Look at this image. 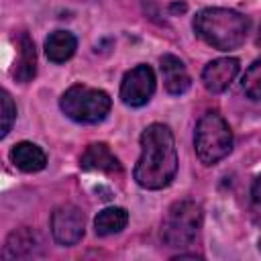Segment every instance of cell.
Wrapping results in <instances>:
<instances>
[{"mask_svg":"<svg viewBox=\"0 0 261 261\" xmlns=\"http://www.w3.org/2000/svg\"><path fill=\"white\" fill-rule=\"evenodd\" d=\"M77 49V39L69 31H53L45 39V55L53 63H65L67 59L73 57Z\"/></svg>","mask_w":261,"mask_h":261,"instance_id":"cell-12","label":"cell"},{"mask_svg":"<svg viewBox=\"0 0 261 261\" xmlns=\"http://www.w3.org/2000/svg\"><path fill=\"white\" fill-rule=\"evenodd\" d=\"M59 108L73 122L98 124L108 116L112 108V100L104 90L84 84H73L61 94Z\"/></svg>","mask_w":261,"mask_h":261,"instance_id":"cell-4","label":"cell"},{"mask_svg":"<svg viewBox=\"0 0 261 261\" xmlns=\"http://www.w3.org/2000/svg\"><path fill=\"white\" fill-rule=\"evenodd\" d=\"M10 161L14 163L16 169H20L24 173H37V171L45 169L47 153L31 141H20L10 149Z\"/></svg>","mask_w":261,"mask_h":261,"instance_id":"cell-11","label":"cell"},{"mask_svg":"<svg viewBox=\"0 0 261 261\" xmlns=\"http://www.w3.org/2000/svg\"><path fill=\"white\" fill-rule=\"evenodd\" d=\"M159 69H161V75H163V86L167 90V94L171 96H181L190 90L192 86V80H190V73L186 69V63L177 57V55H171V53H165L161 55L159 59Z\"/></svg>","mask_w":261,"mask_h":261,"instance_id":"cell-9","label":"cell"},{"mask_svg":"<svg viewBox=\"0 0 261 261\" xmlns=\"http://www.w3.org/2000/svg\"><path fill=\"white\" fill-rule=\"evenodd\" d=\"M194 33L218 51H230L245 43L249 18L232 8H202L194 16Z\"/></svg>","mask_w":261,"mask_h":261,"instance_id":"cell-2","label":"cell"},{"mask_svg":"<svg viewBox=\"0 0 261 261\" xmlns=\"http://www.w3.org/2000/svg\"><path fill=\"white\" fill-rule=\"evenodd\" d=\"M259 251H261V241H259Z\"/></svg>","mask_w":261,"mask_h":261,"instance_id":"cell-20","label":"cell"},{"mask_svg":"<svg viewBox=\"0 0 261 261\" xmlns=\"http://www.w3.org/2000/svg\"><path fill=\"white\" fill-rule=\"evenodd\" d=\"M241 88H243V92H245L247 98L261 100V57L255 59L247 67V71H245V75L241 80Z\"/></svg>","mask_w":261,"mask_h":261,"instance_id":"cell-16","label":"cell"},{"mask_svg":"<svg viewBox=\"0 0 261 261\" xmlns=\"http://www.w3.org/2000/svg\"><path fill=\"white\" fill-rule=\"evenodd\" d=\"M126 224H128V212L124 208H120V206L104 208L94 218V230H96L98 237L118 234Z\"/></svg>","mask_w":261,"mask_h":261,"instance_id":"cell-14","label":"cell"},{"mask_svg":"<svg viewBox=\"0 0 261 261\" xmlns=\"http://www.w3.org/2000/svg\"><path fill=\"white\" fill-rule=\"evenodd\" d=\"M86 230L84 212L73 204H61L51 214V234L63 247L77 245Z\"/></svg>","mask_w":261,"mask_h":261,"instance_id":"cell-7","label":"cell"},{"mask_svg":"<svg viewBox=\"0 0 261 261\" xmlns=\"http://www.w3.org/2000/svg\"><path fill=\"white\" fill-rule=\"evenodd\" d=\"M239 69H241V61L237 57L212 59L202 69V84H204V88L208 92L220 94L234 82V77L239 75Z\"/></svg>","mask_w":261,"mask_h":261,"instance_id":"cell-8","label":"cell"},{"mask_svg":"<svg viewBox=\"0 0 261 261\" xmlns=\"http://www.w3.org/2000/svg\"><path fill=\"white\" fill-rule=\"evenodd\" d=\"M202 206L194 200H177L173 202L161 222V239L167 247L181 249L196 241L202 228Z\"/></svg>","mask_w":261,"mask_h":261,"instance_id":"cell-5","label":"cell"},{"mask_svg":"<svg viewBox=\"0 0 261 261\" xmlns=\"http://www.w3.org/2000/svg\"><path fill=\"white\" fill-rule=\"evenodd\" d=\"M155 94V73L149 65L141 63L128 69L120 82V100L130 108L145 106Z\"/></svg>","mask_w":261,"mask_h":261,"instance_id":"cell-6","label":"cell"},{"mask_svg":"<svg viewBox=\"0 0 261 261\" xmlns=\"http://www.w3.org/2000/svg\"><path fill=\"white\" fill-rule=\"evenodd\" d=\"M257 43L261 45V29H259V37H257Z\"/></svg>","mask_w":261,"mask_h":261,"instance_id":"cell-19","label":"cell"},{"mask_svg":"<svg viewBox=\"0 0 261 261\" xmlns=\"http://www.w3.org/2000/svg\"><path fill=\"white\" fill-rule=\"evenodd\" d=\"M177 171L175 139L167 124L153 122L141 135V157L135 165V181L145 190H163Z\"/></svg>","mask_w":261,"mask_h":261,"instance_id":"cell-1","label":"cell"},{"mask_svg":"<svg viewBox=\"0 0 261 261\" xmlns=\"http://www.w3.org/2000/svg\"><path fill=\"white\" fill-rule=\"evenodd\" d=\"M80 167L86 171H100V173H120L122 165L118 157L110 151L106 143H92L80 157Z\"/></svg>","mask_w":261,"mask_h":261,"instance_id":"cell-10","label":"cell"},{"mask_svg":"<svg viewBox=\"0 0 261 261\" xmlns=\"http://www.w3.org/2000/svg\"><path fill=\"white\" fill-rule=\"evenodd\" d=\"M37 73V51L35 43L27 33H20L18 37V59L14 65V80L20 84H27Z\"/></svg>","mask_w":261,"mask_h":261,"instance_id":"cell-13","label":"cell"},{"mask_svg":"<svg viewBox=\"0 0 261 261\" xmlns=\"http://www.w3.org/2000/svg\"><path fill=\"white\" fill-rule=\"evenodd\" d=\"M251 198H253L255 204L261 206V175H259V177L253 181V186H251Z\"/></svg>","mask_w":261,"mask_h":261,"instance_id":"cell-18","label":"cell"},{"mask_svg":"<svg viewBox=\"0 0 261 261\" xmlns=\"http://www.w3.org/2000/svg\"><path fill=\"white\" fill-rule=\"evenodd\" d=\"M37 247V239L29 228H18L14 232H10V237L6 239L4 245V257L16 259V257H27L33 255Z\"/></svg>","mask_w":261,"mask_h":261,"instance_id":"cell-15","label":"cell"},{"mask_svg":"<svg viewBox=\"0 0 261 261\" xmlns=\"http://www.w3.org/2000/svg\"><path fill=\"white\" fill-rule=\"evenodd\" d=\"M16 118V104L12 100V96L2 90V130H0V137H6L12 128V122Z\"/></svg>","mask_w":261,"mask_h":261,"instance_id":"cell-17","label":"cell"},{"mask_svg":"<svg viewBox=\"0 0 261 261\" xmlns=\"http://www.w3.org/2000/svg\"><path fill=\"white\" fill-rule=\"evenodd\" d=\"M194 149L204 165H216L232 151V130L220 112L208 110L200 116L194 130Z\"/></svg>","mask_w":261,"mask_h":261,"instance_id":"cell-3","label":"cell"}]
</instances>
